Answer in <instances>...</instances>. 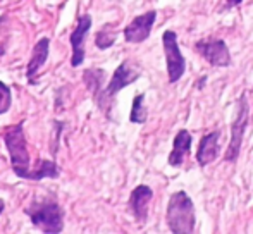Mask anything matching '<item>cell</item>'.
<instances>
[{
	"label": "cell",
	"instance_id": "6da1fadb",
	"mask_svg": "<svg viewBox=\"0 0 253 234\" xmlns=\"http://www.w3.org/2000/svg\"><path fill=\"white\" fill-rule=\"evenodd\" d=\"M197 215H195V205L188 193L177 191L170 196L167 205V226L176 234H190L195 231Z\"/></svg>",
	"mask_w": 253,
	"mask_h": 234
},
{
	"label": "cell",
	"instance_id": "7a4b0ae2",
	"mask_svg": "<svg viewBox=\"0 0 253 234\" xmlns=\"http://www.w3.org/2000/svg\"><path fill=\"white\" fill-rule=\"evenodd\" d=\"M3 141L5 147L10 154V165L16 176L30 179L31 169H30V154H28L26 147V138H24L23 124L10 127L5 134H3Z\"/></svg>",
	"mask_w": 253,
	"mask_h": 234
},
{
	"label": "cell",
	"instance_id": "3957f363",
	"mask_svg": "<svg viewBox=\"0 0 253 234\" xmlns=\"http://www.w3.org/2000/svg\"><path fill=\"white\" fill-rule=\"evenodd\" d=\"M248 116H250V107H248L247 95L243 93L240 98V102H238L236 119H234L233 126H231V143L226 150V160L234 162L238 157H240L245 129H247V124H248Z\"/></svg>",
	"mask_w": 253,
	"mask_h": 234
},
{
	"label": "cell",
	"instance_id": "277c9868",
	"mask_svg": "<svg viewBox=\"0 0 253 234\" xmlns=\"http://www.w3.org/2000/svg\"><path fill=\"white\" fill-rule=\"evenodd\" d=\"M138 78H140V71L134 69V67L131 66L127 60H126V62H123L116 69V73H114L110 83L107 84V88L97 97L98 105H100L103 111H105V104H110V100H112V98L116 97V95L119 93L123 88H126L127 84L134 83Z\"/></svg>",
	"mask_w": 253,
	"mask_h": 234
},
{
	"label": "cell",
	"instance_id": "5b68a950",
	"mask_svg": "<svg viewBox=\"0 0 253 234\" xmlns=\"http://www.w3.org/2000/svg\"><path fill=\"white\" fill-rule=\"evenodd\" d=\"M37 228L43 233H60L64 226V212L57 203H43L38 205L35 210L28 212Z\"/></svg>",
	"mask_w": 253,
	"mask_h": 234
},
{
	"label": "cell",
	"instance_id": "8992f818",
	"mask_svg": "<svg viewBox=\"0 0 253 234\" xmlns=\"http://www.w3.org/2000/svg\"><path fill=\"white\" fill-rule=\"evenodd\" d=\"M164 52H166V62H167V76H169V83H176L183 78L186 64L184 57L181 54L179 47H177V35L174 31H166L162 37Z\"/></svg>",
	"mask_w": 253,
	"mask_h": 234
},
{
	"label": "cell",
	"instance_id": "52a82bcc",
	"mask_svg": "<svg viewBox=\"0 0 253 234\" xmlns=\"http://www.w3.org/2000/svg\"><path fill=\"white\" fill-rule=\"evenodd\" d=\"M195 47H197L198 54L210 66H215V67L231 66V54L224 40H219V38H205V40L198 41Z\"/></svg>",
	"mask_w": 253,
	"mask_h": 234
},
{
	"label": "cell",
	"instance_id": "ba28073f",
	"mask_svg": "<svg viewBox=\"0 0 253 234\" xmlns=\"http://www.w3.org/2000/svg\"><path fill=\"white\" fill-rule=\"evenodd\" d=\"M157 19L155 10H148V12L141 14V16L134 17L126 28H124V38L129 43H141L145 41L152 33V26Z\"/></svg>",
	"mask_w": 253,
	"mask_h": 234
},
{
	"label": "cell",
	"instance_id": "9c48e42d",
	"mask_svg": "<svg viewBox=\"0 0 253 234\" xmlns=\"http://www.w3.org/2000/svg\"><path fill=\"white\" fill-rule=\"evenodd\" d=\"M91 28V16L84 14L78 19L76 30L71 33V45H73V59H71V66L78 67L83 64L84 60V40L86 35Z\"/></svg>",
	"mask_w": 253,
	"mask_h": 234
},
{
	"label": "cell",
	"instance_id": "30bf717a",
	"mask_svg": "<svg viewBox=\"0 0 253 234\" xmlns=\"http://www.w3.org/2000/svg\"><path fill=\"white\" fill-rule=\"evenodd\" d=\"M153 198V191L152 188L145 186V184H140L133 190L129 198V207L131 212H133L134 219H136L140 224H145L148 217V205H150Z\"/></svg>",
	"mask_w": 253,
	"mask_h": 234
},
{
	"label": "cell",
	"instance_id": "8fae6325",
	"mask_svg": "<svg viewBox=\"0 0 253 234\" xmlns=\"http://www.w3.org/2000/svg\"><path fill=\"white\" fill-rule=\"evenodd\" d=\"M219 138H220V131H212V133L205 134L200 140L198 152H197V162L202 167L212 164L219 157Z\"/></svg>",
	"mask_w": 253,
	"mask_h": 234
},
{
	"label": "cell",
	"instance_id": "7c38bea8",
	"mask_svg": "<svg viewBox=\"0 0 253 234\" xmlns=\"http://www.w3.org/2000/svg\"><path fill=\"white\" fill-rule=\"evenodd\" d=\"M174 147L172 152L169 154V165L172 167H181L186 158V155L190 154L191 150V134L188 133L186 129H181L179 133L174 138Z\"/></svg>",
	"mask_w": 253,
	"mask_h": 234
},
{
	"label": "cell",
	"instance_id": "4fadbf2b",
	"mask_svg": "<svg viewBox=\"0 0 253 234\" xmlns=\"http://www.w3.org/2000/svg\"><path fill=\"white\" fill-rule=\"evenodd\" d=\"M48 48H50L48 38H42V40L37 41V45L33 48V55L30 59V64H28V78H30V81H33L37 73L43 67L45 60L48 57Z\"/></svg>",
	"mask_w": 253,
	"mask_h": 234
},
{
	"label": "cell",
	"instance_id": "5bb4252c",
	"mask_svg": "<svg viewBox=\"0 0 253 234\" xmlns=\"http://www.w3.org/2000/svg\"><path fill=\"white\" fill-rule=\"evenodd\" d=\"M59 174H60V169L53 160H40V165H37V169L31 172L30 179L40 181L43 177H53L55 179V177H59Z\"/></svg>",
	"mask_w": 253,
	"mask_h": 234
},
{
	"label": "cell",
	"instance_id": "9a60e30c",
	"mask_svg": "<svg viewBox=\"0 0 253 234\" xmlns=\"http://www.w3.org/2000/svg\"><path fill=\"white\" fill-rule=\"evenodd\" d=\"M84 81H86V84L91 90V93H93L95 97H98V95H100L102 81H103V71L88 69L86 73H84Z\"/></svg>",
	"mask_w": 253,
	"mask_h": 234
},
{
	"label": "cell",
	"instance_id": "2e32d148",
	"mask_svg": "<svg viewBox=\"0 0 253 234\" xmlns=\"http://www.w3.org/2000/svg\"><path fill=\"white\" fill-rule=\"evenodd\" d=\"M145 97L143 95H138L134 97L133 100V109H131V122H136V124H143L147 120V109L143 105Z\"/></svg>",
	"mask_w": 253,
	"mask_h": 234
},
{
	"label": "cell",
	"instance_id": "e0dca14e",
	"mask_svg": "<svg viewBox=\"0 0 253 234\" xmlns=\"http://www.w3.org/2000/svg\"><path fill=\"white\" fill-rule=\"evenodd\" d=\"M10 104H12V95H10L9 86L0 81V116L5 114V112L9 111Z\"/></svg>",
	"mask_w": 253,
	"mask_h": 234
},
{
	"label": "cell",
	"instance_id": "ac0fdd59",
	"mask_svg": "<svg viewBox=\"0 0 253 234\" xmlns=\"http://www.w3.org/2000/svg\"><path fill=\"white\" fill-rule=\"evenodd\" d=\"M114 41H116V33H107V31H98L97 38H95V43H97V47L102 48V50L112 47Z\"/></svg>",
	"mask_w": 253,
	"mask_h": 234
},
{
	"label": "cell",
	"instance_id": "d6986e66",
	"mask_svg": "<svg viewBox=\"0 0 253 234\" xmlns=\"http://www.w3.org/2000/svg\"><path fill=\"white\" fill-rule=\"evenodd\" d=\"M243 0H227V5L229 7H234V5H238V3H241Z\"/></svg>",
	"mask_w": 253,
	"mask_h": 234
},
{
	"label": "cell",
	"instance_id": "ffe728a7",
	"mask_svg": "<svg viewBox=\"0 0 253 234\" xmlns=\"http://www.w3.org/2000/svg\"><path fill=\"white\" fill-rule=\"evenodd\" d=\"M3 54H5V48H3V47H0V57H2Z\"/></svg>",
	"mask_w": 253,
	"mask_h": 234
},
{
	"label": "cell",
	"instance_id": "44dd1931",
	"mask_svg": "<svg viewBox=\"0 0 253 234\" xmlns=\"http://www.w3.org/2000/svg\"><path fill=\"white\" fill-rule=\"evenodd\" d=\"M2 212H3V201L0 200V214H2Z\"/></svg>",
	"mask_w": 253,
	"mask_h": 234
}]
</instances>
